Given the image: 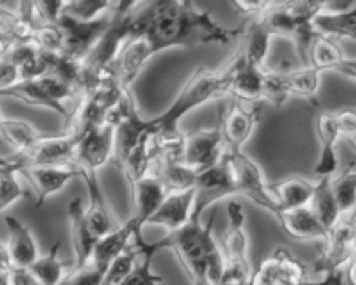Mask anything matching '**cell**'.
Segmentation results:
<instances>
[{
    "instance_id": "cell-31",
    "label": "cell",
    "mask_w": 356,
    "mask_h": 285,
    "mask_svg": "<svg viewBox=\"0 0 356 285\" xmlns=\"http://www.w3.org/2000/svg\"><path fill=\"white\" fill-rule=\"evenodd\" d=\"M155 176L162 181L167 193H183V191L195 190L198 179V172L186 165L184 162L163 163L155 170Z\"/></svg>"
},
{
    "instance_id": "cell-14",
    "label": "cell",
    "mask_w": 356,
    "mask_h": 285,
    "mask_svg": "<svg viewBox=\"0 0 356 285\" xmlns=\"http://www.w3.org/2000/svg\"><path fill=\"white\" fill-rule=\"evenodd\" d=\"M23 176L33 184L37 190V204L35 207H42L51 195L61 191L73 177H80V169L75 162L61 163V165H40L28 167L21 170Z\"/></svg>"
},
{
    "instance_id": "cell-44",
    "label": "cell",
    "mask_w": 356,
    "mask_h": 285,
    "mask_svg": "<svg viewBox=\"0 0 356 285\" xmlns=\"http://www.w3.org/2000/svg\"><path fill=\"white\" fill-rule=\"evenodd\" d=\"M2 277L3 285H40L30 268L10 266L6 273H2Z\"/></svg>"
},
{
    "instance_id": "cell-37",
    "label": "cell",
    "mask_w": 356,
    "mask_h": 285,
    "mask_svg": "<svg viewBox=\"0 0 356 285\" xmlns=\"http://www.w3.org/2000/svg\"><path fill=\"white\" fill-rule=\"evenodd\" d=\"M138 250L136 247H129L124 254L117 257L113 263L108 266L106 273H104L103 285H122L129 277L132 275V271L136 270V259H138Z\"/></svg>"
},
{
    "instance_id": "cell-34",
    "label": "cell",
    "mask_w": 356,
    "mask_h": 285,
    "mask_svg": "<svg viewBox=\"0 0 356 285\" xmlns=\"http://www.w3.org/2000/svg\"><path fill=\"white\" fill-rule=\"evenodd\" d=\"M320 76L322 72H318L313 66H302L299 70H287V83L291 97H302V99L313 101L320 87Z\"/></svg>"
},
{
    "instance_id": "cell-26",
    "label": "cell",
    "mask_w": 356,
    "mask_h": 285,
    "mask_svg": "<svg viewBox=\"0 0 356 285\" xmlns=\"http://www.w3.org/2000/svg\"><path fill=\"white\" fill-rule=\"evenodd\" d=\"M0 96L14 97V99L23 101V103L30 104V106L47 108V110H52L56 111V113L61 115V117L65 118V122L70 118V113L65 108V104L52 99V97L45 92V89L40 86L38 80H19V82L14 83L9 89L0 90Z\"/></svg>"
},
{
    "instance_id": "cell-48",
    "label": "cell",
    "mask_w": 356,
    "mask_h": 285,
    "mask_svg": "<svg viewBox=\"0 0 356 285\" xmlns=\"http://www.w3.org/2000/svg\"><path fill=\"white\" fill-rule=\"evenodd\" d=\"M10 266H13V263H10L9 250H7V245H3V243L0 242V273L9 270Z\"/></svg>"
},
{
    "instance_id": "cell-42",
    "label": "cell",
    "mask_w": 356,
    "mask_h": 285,
    "mask_svg": "<svg viewBox=\"0 0 356 285\" xmlns=\"http://www.w3.org/2000/svg\"><path fill=\"white\" fill-rule=\"evenodd\" d=\"M163 284V278L152 271V259H145L143 264L136 266L131 277L122 285H159Z\"/></svg>"
},
{
    "instance_id": "cell-50",
    "label": "cell",
    "mask_w": 356,
    "mask_h": 285,
    "mask_svg": "<svg viewBox=\"0 0 356 285\" xmlns=\"http://www.w3.org/2000/svg\"><path fill=\"white\" fill-rule=\"evenodd\" d=\"M348 219H350V221L353 222V225H356V205H355V209H353V211L350 212V215H348Z\"/></svg>"
},
{
    "instance_id": "cell-19",
    "label": "cell",
    "mask_w": 356,
    "mask_h": 285,
    "mask_svg": "<svg viewBox=\"0 0 356 285\" xmlns=\"http://www.w3.org/2000/svg\"><path fill=\"white\" fill-rule=\"evenodd\" d=\"M136 236H143L141 226H139L138 219L131 215L124 225H118L113 231L97 240L92 254V263L103 270H108V266L129 249V242Z\"/></svg>"
},
{
    "instance_id": "cell-27",
    "label": "cell",
    "mask_w": 356,
    "mask_h": 285,
    "mask_svg": "<svg viewBox=\"0 0 356 285\" xmlns=\"http://www.w3.org/2000/svg\"><path fill=\"white\" fill-rule=\"evenodd\" d=\"M309 209H312L313 214L316 215L320 225L327 231H332L337 226V222L343 219L339 205H337L336 197H334L332 177H320L316 181V190L315 195H313L312 204H309Z\"/></svg>"
},
{
    "instance_id": "cell-1",
    "label": "cell",
    "mask_w": 356,
    "mask_h": 285,
    "mask_svg": "<svg viewBox=\"0 0 356 285\" xmlns=\"http://www.w3.org/2000/svg\"><path fill=\"white\" fill-rule=\"evenodd\" d=\"M242 28L229 30L186 0L153 2L134 16L132 35L145 33L155 54L170 47H197L204 44H229Z\"/></svg>"
},
{
    "instance_id": "cell-45",
    "label": "cell",
    "mask_w": 356,
    "mask_h": 285,
    "mask_svg": "<svg viewBox=\"0 0 356 285\" xmlns=\"http://www.w3.org/2000/svg\"><path fill=\"white\" fill-rule=\"evenodd\" d=\"M336 122L339 125V131L343 138L353 139L356 138V110L355 108H346V110L337 111Z\"/></svg>"
},
{
    "instance_id": "cell-25",
    "label": "cell",
    "mask_w": 356,
    "mask_h": 285,
    "mask_svg": "<svg viewBox=\"0 0 356 285\" xmlns=\"http://www.w3.org/2000/svg\"><path fill=\"white\" fill-rule=\"evenodd\" d=\"M271 190L277 195L282 212L296 211V209L308 207L312 204L316 183H312L305 177L292 176L287 177V179L278 181L277 184H271Z\"/></svg>"
},
{
    "instance_id": "cell-21",
    "label": "cell",
    "mask_w": 356,
    "mask_h": 285,
    "mask_svg": "<svg viewBox=\"0 0 356 285\" xmlns=\"http://www.w3.org/2000/svg\"><path fill=\"white\" fill-rule=\"evenodd\" d=\"M195 207V190L183 191V193H169L159 211L152 215L148 225L163 226L169 231L183 228L193 218Z\"/></svg>"
},
{
    "instance_id": "cell-54",
    "label": "cell",
    "mask_w": 356,
    "mask_h": 285,
    "mask_svg": "<svg viewBox=\"0 0 356 285\" xmlns=\"http://www.w3.org/2000/svg\"><path fill=\"white\" fill-rule=\"evenodd\" d=\"M159 285H163V284H159Z\"/></svg>"
},
{
    "instance_id": "cell-36",
    "label": "cell",
    "mask_w": 356,
    "mask_h": 285,
    "mask_svg": "<svg viewBox=\"0 0 356 285\" xmlns=\"http://www.w3.org/2000/svg\"><path fill=\"white\" fill-rule=\"evenodd\" d=\"M113 6L115 2H108V0H72V2H65L63 14L80 21H90L110 13Z\"/></svg>"
},
{
    "instance_id": "cell-3",
    "label": "cell",
    "mask_w": 356,
    "mask_h": 285,
    "mask_svg": "<svg viewBox=\"0 0 356 285\" xmlns=\"http://www.w3.org/2000/svg\"><path fill=\"white\" fill-rule=\"evenodd\" d=\"M242 61V47L238 45L235 54L228 59V63L222 68L209 70L205 66H200V68L195 70L183 86L181 92L177 94L174 103L162 115L149 118V129L155 131V129L162 127H177L184 115L197 110L202 104L211 103V101L221 103L222 97L232 92L233 80H235Z\"/></svg>"
},
{
    "instance_id": "cell-23",
    "label": "cell",
    "mask_w": 356,
    "mask_h": 285,
    "mask_svg": "<svg viewBox=\"0 0 356 285\" xmlns=\"http://www.w3.org/2000/svg\"><path fill=\"white\" fill-rule=\"evenodd\" d=\"M278 222L287 235L299 240H320L322 243L329 238V231L320 225L316 215L309 207L285 211L278 218Z\"/></svg>"
},
{
    "instance_id": "cell-16",
    "label": "cell",
    "mask_w": 356,
    "mask_h": 285,
    "mask_svg": "<svg viewBox=\"0 0 356 285\" xmlns=\"http://www.w3.org/2000/svg\"><path fill=\"white\" fill-rule=\"evenodd\" d=\"M316 136L320 139V156L315 165V174L320 177H332L337 170L339 158H337V142L343 138L339 125L336 122V115L330 111H322L316 115Z\"/></svg>"
},
{
    "instance_id": "cell-10",
    "label": "cell",
    "mask_w": 356,
    "mask_h": 285,
    "mask_svg": "<svg viewBox=\"0 0 356 285\" xmlns=\"http://www.w3.org/2000/svg\"><path fill=\"white\" fill-rule=\"evenodd\" d=\"M115 156V124L106 120L99 127L83 132L73 162L80 172H96Z\"/></svg>"
},
{
    "instance_id": "cell-20",
    "label": "cell",
    "mask_w": 356,
    "mask_h": 285,
    "mask_svg": "<svg viewBox=\"0 0 356 285\" xmlns=\"http://www.w3.org/2000/svg\"><path fill=\"white\" fill-rule=\"evenodd\" d=\"M131 195H132V215L138 219L139 226L148 225V221L152 219V215L159 211V207L162 205V202L165 200L167 193L165 186L162 184V181L152 174V176L143 177L141 181L134 183L131 186Z\"/></svg>"
},
{
    "instance_id": "cell-41",
    "label": "cell",
    "mask_w": 356,
    "mask_h": 285,
    "mask_svg": "<svg viewBox=\"0 0 356 285\" xmlns=\"http://www.w3.org/2000/svg\"><path fill=\"white\" fill-rule=\"evenodd\" d=\"M104 273L106 270L96 266L94 263H90L89 266L79 268V270L72 268L61 285H103Z\"/></svg>"
},
{
    "instance_id": "cell-51",
    "label": "cell",
    "mask_w": 356,
    "mask_h": 285,
    "mask_svg": "<svg viewBox=\"0 0 356 285\" xmlns=\"http://www.w3.org/2000/svg\"><path fill=\"white\" fill-rule=\"evenodd\" d=\"M348 141H350L351 145H353V148H356V138H353V139H348Z\"/></svg>"
},
{
    "instance_id": "cell-2",
    "label": "cell",
    "mask_w": 356,
    "mask_h": 285,
    "mask_svg": "<svg viewBox=\"0 0 356 285\" xmlns=\"http://www.w3.org/2000/svg\"><path fill=\"white\" fill-rule=\"evenodd\" d=\"M214 221L216 214H211L207 225L193 215L186 226L169 231L156 242H145L143 236H136L134 247L145 259H152L159 250H174L195 285H218L225 275V254L212 235Z\"/></svg>"
},
{
    "instance_id": "cell-35",
    "label": "cell",
    "mask_w": 356,
    "mask_h": 285,
    "mask_svg": "<svg viewBox=\"0 0 356 285\" xmlns=\"http://www.w3.org/2000/svg\"><path fill=\"white\" fill-rule=\"evenodd\" d=\"M332 191L343 218H346V214L350 215L356 205V170L353 167H348L336 179H332Z\"/></svg>"
},
{
    "instance_id": "cell-4",
    "label": "cell",
    "mask_w": 356,
    "mask_h": 285,
    "mask_svg": "<svg viewBox=\"0 0 356 285\" xmlns=\"http://www.w3.org/2000/svg\"><path fill=\"white\" fill-rule=\"evenodd\" d=\"M308 268L291 250H273L252 273L249 285H344V271L325 275L320 282L309 280Z\"/></svg>"
},
{
    "instance_id": "cell-5",
    "label": "cell",
    "mask_w": 356,
    "mask_h": 285,
    "mask_svg": "<svg viewBox=\"0 0 356 285\" xmlns=\"http://www.w3.org/2000/svg\"><path fill=\"white\" fill-rule=\"evenodd\" d=\"M247 219L240 202L232 200L228 204V229L225 233V275L222 282L238 285H249L250 273L249 259V235Z\"/></svg>"
},
{
    "instance_id": "cell-39",
    "label": "cell",
    "mask_w": 356,
    "mask_h": 285,
    "mask_svg": "<svg viewBox=\"0 0 356 285\" xmlns=\"http://www.w3.org/2000/svg\"><path fill=\"white\" fill-rule=\"evenodd\" d=\"M31 44L45 54H59L65 51V33L59 24H40L35 30Z\"/></svg>"
},
{
    "instance_id": "cell-8",
    "label": "cell",
    "mask_w": 356,
    "mask_h": 285,
    "mask_svg": "<svg viewBox=\"0 0 356 285\" xmlns=\"http://www.w3.org/2000/svg\"><path fill=\"white\" fill-rule=\"evenodd\" d=\"M113 9L110 13L103 14L101 17L90 21H80L61 13L58 24L63 33H65V51H63V54L75 59V61L83 63V59L90 54V51L96 47L97 42L101 40V37L110 28L111 19H113Z\"/></svg>"
},
{
    "instance_id": "cell-29",
    "label": "cell",
    "mask_w": 356,
    "mask_h": 285,
    "mask_svg": "<svg viewBox=\"0 0 356 285\" xmlns=\"http://www.w3.org/2000/svg\"><path fill=\"white\" fill-rule=\"evenodd\" d=\"M264 75H266L264 68H254V66L245 65L242 61L235 75V80H233L232 94L236 96V99L257 103V101L263 99Z\"/></svg>"
},
{
    "instance_id": "cell-53",
    "label": "cell",
    "mask_w": 356,
    "mask_h": 285,
    "mask_svg": "<svg viewBox=\"0 0 356 285\" xmlns=\"http://www.w3.org/2000/svg\"><path fill=\"white\" fill-rule=\"evenodd\" d=\"M2 122H3V117H2V115H0V125H2Z\"/></svg>"
},
{
    "instance_id": "cell-22",
    "label": "cell",
    "mask_w": 356,
    "mask_h": 285,
    "mask_svg": "<svg viewBox=\"0 0 356 285\" xmlns=\"http://www.w3.org/2000/svg\"><path fill=\"white\" fill-rule=\"evenodd\" d=\"M3 221H6L7 231H9L7 250H9L10 263H13V266L30 268L40 257L33 233L14 215H6Z\"/></svg>"
},
{
    "instance_id": "cell-11",
    "label": "cell",
    "mask_w": 356,
    "mask_h": 285,
    "mask_svg": "<svg viewBox=\"0 0 356 285\" xmlns=\"http://www.w3.org/2000/svg\"><path fill=\"white\" fill-rule=\"evenodd\" d=\"M356 235V225L348 218L337 222L336 228L329 231V238L323 243L322 256L315 261V271L320 275H330L336 271H344L343 268L353 259V240Z\"/></svg>"
},
{
    "instance_id": "cell-40",
    "label": "cell",
    "mask_w": 356,
    "mask_h": 285,
    "mask_svg": "<svg viewBox=\"0 0 356 285\" xmlns=\"http://www.w3.org/2000/svg\"><path fill=\"white\" fill-rule=\"evenodd\" d=\"M23 197H28V191L17 181V172L0 174V212Z\"/></svg>"
},
{
    "instance_id": "cell-38",
    "label": "cell",
    "mask_w": 356,
    "mask_h": 285,
    "mask_svg": "<svg viewBox=\"0 0 356 285\" xmlns=\"http://www.w3.org/2000/svg\"><path fill=\"white\" fill-rule=\"evenodd\" d=\"M291 97L287 83V70H271L264 75L263 99L270 101L275 106L280 108Z\"/></svg>"
},
{
    "instance_id": "cell-6",
    "label": "cell",
    "mask_w": 356,
    "mask_h": 285,
    "mask_svg": "<svg viewBox=\"0 0 356 285\" xmlns=\"http://www.w3.org/2000/svg\"><path fill=\"white\" fill-rule=\"evenodd\" d=\"M229 165H232L233 177L236 184V195H243L249 198L257 207L270 212L275 219L282 215L280 204L277 200V195L271 190V184L264 179V172L250 156L243 152H228Z\"/></svg>"
},
{
    "instance_id": "cell-33",
    "label": "cell",
    "mask_w": 356,
    "mask_h": 285,
    "mask_svg": "<svg viewBox=\"0 0 356 285\" xmlns=\"http://www.w3.org/2000/svg\"><path fill=\"white\" fill-rule=\"evenodd\" d=\"M344 59L346 58L332 38L322 33L316 35L312 49H309V66L323 73L327 70H339Z\"/></svg>"
},
{
    "instance_id": "cell-28",
    "label": "cell",
    "mask_w": 356,
    "mask_h": 285,
    "mask_svg": "<svg viewBox=\"0 0 356 285\" xmlns=\"http://www.w3.org/2000/svg\"><path fill=\"white\" fill-rule=\"evenodd\" d=\"M59 249H61V240H58L51 247L49 254L40 256L30 266L31 273L40 282V285H61L66 275L70 273V270H66V268H73V264L59 259Z\"/></svg>"
},
{
    "instance_id": "cell-18",
    "label": "cell",
    "mask_w": 356,
    "mask_h": 285,
    "mask_svg": "<svg viewBox=\"0 0 356 285\" xmlns=\"http://www.w3.org/2000/svg\"><path fill=\"white\" fill-rule=\"evenodd\" d=\"M80 177L86 181L87 193H89V205L86 207V221L97 238L113 231L118 225L113 222L111 209L104 198L103 190L99 186V177L96 172H80Z\"/></svg>"
},
{
    "instance_id": "cell-47",
    "label": "cell",
    "mask_w": 356,
    "mask_h": 285,
    "mask_svg": "<svg viewBox=\"0 0 356 285\" xmlns=\"http://www.w3.org/2000/svg\"><path fill=\"white\" fill-rule=\"evenodd\" d=\"M337 72H341L343 75L356 80V59H344V63L341 65V68L337 70Z\"/></svg>"
},
{
    "instance_id": "cell-32",
    "label": "cell",
    "mask_w": 356,
    "mask_h": 285,
    "mask_svg": "<svg viewBox=\"0 0 356 285\" xmlns=\"http://www.w3.org/2000/svg\"><path fill=\"white\" fill-rule=\"evenodd\" d=\"M0 134L16 149V153L28 152L42 138V134L33 125L24 120H17V118H3L0 125Z\"/></svg>"
},
{
    "instance_id": "cell-12",
    "label": "cell",
    "mask_w": 356,
    "mask_h": 285,
    "mask_svg": "<svg viewBox=\"0 0 356 285\" xmlns=\"http://www.w3.org/2000/svg\"><path fill=\"white\" fill-rule=\"evenodd\" d=\"M225 138L221 127L200 129L186 134L183 162L198 174L214 167L225 156Z\"/></svg>"
},
{
    "instance_id": "cell-9",
    "label": "cell",
    "mask_w": 356,
    "mask_h": 285,
    "mask_svg": "<svg viewBox=\"0 0 356 285\" xmlns=\"http://www.w3.org/2000/svg\"><path fill=\"white\" fill-rule=\"evenodd\" d=\"M232 195H236V184L228 153H225V156L214 167L198 174L197 186H195L193 215L202 219L209 205Z\"/></svg>"
},
{
    "instance_id": "cell-30",
    "label": "cell",
    "mask_w": 356,
    "mask_h": 285,
    "mask_svg": "<svg viewBox=\"0 0 356 285\" xmlns=\"http://www.w3.org/2000/svg\"><path fill=\"white\" fill-rule=\"evenodd\" d=\"M315 28L325 37H339L356 40V2L344 13H320L315 19Z\"/></svg>"
},
{
    "instance_id": "cell-17",
    "label": "cell",
    "mask_w": 356,
    "mask_h": 285,
    "mask_svg": "<svg viewBox=\"0 0 356 285\" xmlns=\"http://www.w3.org/2000/svg\"><path fill=\"white\" fill-rule=\"evenodd\" d=\"M68 221L70 231H72L73 250H75V263L73 268L89 266L92 263V254L96 249L97 236L94 235L92 229L89 228L86 221V209H83L80 198H73L68 205Z\"/></svg>"
},
{
    "instance_id": "cell-43",
    "label": "cell",
    "mask_w": 356,
    "mask_h": 285,
    "mask_svg": "<svg viewBox=\"0 0 356 285\" xmlns=\"http://www.w3.org/2000/svg\"><path fill=\"white\" fill-rule=\"evenodd\" d=\"M273 3L275 2H270V0H236V2H232V6L243 16L261 17L273 7Z\"/></svg>"
},
{
    "instance_id": "cell-13",
    "label": "cell",
    "mask_w": 356,
    "mask_h": 285,
    "mask_svg": "<svg viewBox=\"0 0 356 285\" xmlns=\"http://www.w3.org/2000/svg\"><path fill=\"white\" fill-rule=\"evenodd\" d=\"M219 104V127H221L222 138L228 152H242L243 145L250 139L252 132L256 131L261 120V108L256 106L252 110L242 106L238 101L232 103L228 110H222Z\"/></svg>"
},
{
    "instance_id": "cell-46",
    "label": "cell",
    "mask_w": 356,
    "mask_h": 285,
    "mask_svg": "<svg viewBox=\"0 0 356 285\" xmlns=\"http://www.w3.org/2000/svg\"><path fill=\"white\" fill-rule=\"evenodd\" d=\"M6 172H19L17 163L14 162L13 156H0V174Z\"/></svg>"
},
{
    "instance_id": "cell-24",
    "label": "cell",
    "mask_w": 356,
    "mask_h": 285,
    "mask_svg": "<svg viewBox=\"0 0 356 285\" xmlns=\"http://www.w3.org/2000/svg\"><path fill=\"white\" fill-rule=\"evenodd\" d=\"M242 35L243 40L240 42V47H242L243 63L254 68H264L273 33L268 30L261 17H256V21H252L249 26H243Z\"/></svg>"
},
{
    "instance_id": "cell-52",
    "label": "cell",
    "mask_w": 356,
    "mask_h": 285,
    "mask_svg": "<svg viewBox=\"0 0 356 285\" xmlns=\"http://www.w3.org/2000/svg\"><path fill=\"white\" fill-rule=\"evenodd\" d=\"M353 252H355V256H356V235H355V240H353Z\"/></svg>"
},
{
    "instance_id": "cell-7",
    "label": "cell",
    "mask_w": 356,
    "mask_h": 285,
    "mask_svg": "<svg viewBox=\"0 0 356 285\" xmlns=\"http://www.w3.org/2000/svg\"><path fill=\"white\" fill-rule=\"evenodd\" d=\"M80 139H82V132L79 129L66 127L63 134L42 136L33 148L24 153H14L13 158L16 160L19 172L28 167L70 163L75 158Z\"/></svg>"
},
{
    "instance_id": "cell-49",
    "label": "cell",
    "mask_w": 356,
    "mask_h": 285,
    "mask_svg": "<svg viewBox=\"0 0 356 285\" xmlns=\"http://www.w3.org/2000/svg\"><path fill=\"white\" fill-rule=\"evenodd\" d=\"M344 273H346L348 284L356 285V256H353V259L350 261V264H348V268L344 270Z\"/></svg>"
},
{
    "instance_id": "cell-15",
    "label": "cell",
    "mask_w": 356,
    "mask_h": 285,
    "mask_svg": "<svg viewBox=\"0 0 356 285\" xmlns=\"http://www.w3.org/2000/svg\"><path fill=\"white\" fill-rule=\"evenodd\" d=\"M155 56L153 51L152 42L148 40L145 33L132 35L127 40V44L124 45V49L118 54L117 61H115L113 70L115 75H117L118 83L122 86V89L129 90L131 83L134 82L136 76L139 75L143 68L146 66V63Z\"/></svg>"
}]
</instances>
